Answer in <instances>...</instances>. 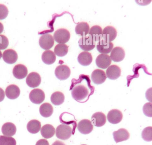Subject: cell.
Wrapping results in <instances>:
<instances>
[{
  "label": "cell",
  "instance_id": "40",
  "mask_svg": "<svg viewBox=\"0 0 152 145\" xmlns=\"http://www.w3.org/2000/svg\"><path fill=\"white\" fill-rule=\"evenodd\" d=\"M52 145H66L65 144L59 141H56L55 142L53 143Z\"/></svg>",
  "mask_w": 152,
  "mask_h": 145
},
{
  "label": "cell",
  "instance_id": "35",
  "mask_svg": "<svg viewBox=\"0 0 152 145\" xmlns=\"http://www.w3.org/2000/svg\"><path fill=\"white\" fill-rule=\"evenodd\" d=\"M9 40L6 36L0 35V50H3L7 47L9 45Z\"/></svg>",
  "mask_w": 152,
  "mask_h": 145
},
{
  "label": "cell",
  "instance_id": "12",
  "mask_svg": "<svg viewBox=\"0 0 152 145\" xmlns=\"http://www.w3.org/2000/svg\"><path fill=\"white\" fill-rule=\"evenodd\" d=\"M107 118L108 121L112 124H118L123 119V114L119 110L112 109L108 113Z\"/></svg>",
  "mask_w": 152,
  "mask_h": 145
},
{
  "label": "cell",
  "instance_id": "3",
  "mask_svg": "<svg viewBox=\"0 0 152 145\" xmlns=\"http://www.w3.org/2000/svg\"><path fill=\"white\" fill-rule=\"evenodd\" d=\"M53 38L59 44H65L70 39V32L67 29L64 28L57 29L54 33Z\"/></svg>",
  "mask_w": 152,
  "mask_h": 145
},
{
  "label": "cell",
  "instance_id": "42",
  "mask_svg": "<svg viewBox=\"0 0 152 145\" xmlns=\"http://www.w3.org/2000/svg\"><path fill=\"white\" fill-rule=\"evenodd\" d=\"M2 57V54L0 50V59Z\"/></svg>",
  "mask_w": 152,
  "mask_h": 145
},
{
  "label": "cell",
  "instance_id": "10",
  "mask_svg": "<svg viewBox=\"0 0 152 145\" xmlns=\"http://www.w3.org/2000/svg\"><path fill=\"white\" fill-rule=\"evenodd\" d=\"M42 81L39 73L32 72L29 73L26 78V83L29 87L34 88L39 87Z\"/></svg>",
  "mask_w": 152,
  "mask_h": 145
},
{
  "label": "cell",
  "instance_id": "6",
  "mask_svg": "<svg viewBox=\"0 0 152 145\" xmlns=\"http://www.w3.org/2000/svg\"><path fill=\"white\" fill-rule=\"evenodd\" d=\"M78 43L80 48L85 52L92 50L96 47V42L90 36L81 38L79 39Z\"/></svg>",
  "mask_w": 152,
  "mask_h": 145
},
{
  "label": "cell",
  "instance_id": "19",
  "mask_svg": "<svg viewBox=\"0 0 152 145\" xmlns=\"http://www.w3.org/2000/svg\"><path fill=\"white\" fill-rule=\"evenodd\" d=\"M89 36L95 42H99L103 39V30L100 26L95 25L90 29Z\"/></svg>",
  "mask_w": 152,
  "mask_h": 145
},
{
  "label": "cell",
  "instance_id": "16",
  "mask_svg": "<svg viewBox=\"0 0 152 145\" xmlns=\"http://www.w3.org/2000/svg\"><path fill=\"white\" fill-rule=\"evenodd\" d=\"M3 59L8 64H12L17 60L18 55L14 50L8 49L4 52L2 55Z\"/></svg>",
  "mask_w": 152,
  "mask_h": 145
},
{
  "label": "cell",
  "instance_id": "24",
  "mask_svg": "<svg viewBox=\"0 0 152 145\" xmlns=\"http://www.w3.org/2000/svg\"><path fill=\"white\" fill-rule=\"evenodd\" d=\"M16 127L12 122H7L3 125L1 131L4 136L12 137L16 132Z\"/></svg>",
  "mask_w": 152,
  "mask_h": 145
},
{
  "label": "cell",
  "instance_id": "2",
  "mask_svg": "<svg viewBox=\"0 0 152 145\" xmlns=\"http://www.w3.org/2000/svg\"><path fill=\"white\" fill-rule=\"evenodd\" d=\"M56 136L62 140H68L72 135V129L70 126L62 124L57 127L56 131Z\"/></svg>",
  "mask_w": 152,
  "mask_h": 145
},
{
  "label": "cell",
  "instance_id": "38",
  "mask_svg": "<svg viewBox=\"0 0 152 145\" xmlns=\"http://www.w3.org/2000/svg\"><path fill=\"white\" fill-rule=\"evenodd\" d=\"M36 145H50L48 141L46 139H41L36 143Z\"/></svg>",
  "mask_w": 152,
  "mask_h": 145
},
{
  "label": "cell",
  "instance_id": "11",
  "mask_svg": "<svg viewBox=\"0 0 152 145\" xmlns=\"http://www.w3.org/2000/svg\"><path fill=\"white\" fill-rule=\"evenodd\" d=\"M112 60L108 55L101 54L97 56L96 60V64L99 68L106 69L111 64Z\"/></svg>",
  "mask_w": 152,
  "mask_h": 145
},
{
  "label": "cell",
  "instance_id": "9",
  "mask_svg": "<svg viewBox=\"0 0 152 145\" xmlns=\"http://www.w3.org/2000/svg\"><path fill=\"white\" fill-rule=\"evenodd\" d=\"M77 129L81 134L88 135L92 132L94 126L89 119H83L78 122Z\"/></svg>",
  "mask_w": 152,
  "mask_h": 145
},
{
  "label": "cell",
  "instance_id": "39",
  "mask_svg": "<svg viewBox=\"0 0 152 145\" xmlns=\"http://www.w3.org/2000/svg\"><path fill=\"white\" fill-rule=\"evenodd\" d=\"M5 98V93L2 88H0V102L2 101Z\"/></svg>",
  "mask_w": 152,
  "mask_h": 145
},
{
  "label": "cell",
  "instance_id": "17",
  "mask_svg": "<svg viewBox=\"0 0 152 145\" xmlns=\"http://www.w3.org/2000/svg\"><path fill=\"white\" fill-rule=\"evenodd\" d=\"M121 69L116 65H112L109 66L106 71V76L110 80H116L121 75Z\"/></svg>",
  "mask_w": 152,
  "mask_h": 145
},
{
  "label": "cell",
  "instance_id": "18",
  "mask_svg": "<svg viewBox=\"0 0 152 145\" xmlns=\"http://www.w3.org/2000/svg\"><path fill=\"white\" fill-rule=\"evenodd\" d=\"M12 73L14 76L18 79H23L27 76L28 69L24 65H16L14 67Z\"/></svg>",
  "mask_w": 152,
  "mask_h": 145
},
{
  "label": "cell",
  "instance_id": "34",
  "mask_svg": "<svg viewBox=\"0 0 152 145\" xmlns=\"http://www.w3.org/2000/svg\"><path fill=\"white\" fill-rule=\"evenodd\" d=\"M152 103H147L144 105L143 107V111L146 116L149 117H152Z\"/></svg>",
  "mask_w": 152,
  "mask_h": 145
},
{
  "label": "cell",
  "instance_id": "22",
  "mask_svg": "<svg viewBox=\"0 0 152 145\" xmlns=\"http://www.w3.org/2000/svg\"><path fill=\"white\" fill-rule=\"evenodd\" d=\"M92 122L94 126L100 127L103 126L106 122V117L102 112H97L92 115Z\"/></svg>",
  "mask_w": 152,
  "mask_h": 145
},
{
  "label": "cell",
  "instance_id": "43",
  "mask_svg": "<svg viewBox=\"0 0 152 145\" xmlns=\"http://www.w3.org/2000/svg\"><path fill=\"white\" fill-rule=\"evenodd\" d=\"M85 145V144H82V145Z\"/></svg>",
  "mask_w": 152,
  "mask_h": 145
},
{
  "label": "cell",
  "instance_id": "8",
  "mask_svg": "<svg viewBox=\"0 0 152 145\" xmlns=\"http://www.w3.org/2000/svg\"><path fill=\"white\" fill-rule=\"evenodd\" d=\"M113 44L106 40H101L97 43L96 48L99 52L102 54L110 53L113 48Z\"/></svg>",
  "mask_w": 152,
  "mask_h": 145
},
{
  "label": "cell",
  "instance_id": "33",
  "mask_svg": "<svg viewBox=\"0 0 152 145\" xmlns=\"http://www.w3.org/2000/svg\"><path fill=\"white\" fill-rule=\"evenodd\" d=\"M0 145H16V141L12 137L0 136Z\"/></svg>",
  "mask_w": 152,
  "mask_h": 145
},
{
  "label": "cell",
  "instance_id": "31",
  "mask_svg": "<svg viewBox=\"0 0 152 145\" xmlns=\"http://www.w3.org/2000/svg\"><path fill=\"white\" fill-rule=\"evenodd\" d=\"M68 52V47L65 44H58L54 48V53L58 57H64Z\"/></svg>",
  "mask_w": 152,
  "mask_h": 145
},
{
  "label": "cell",
  "instance_id": "5",
  "mask_svg": "<svg viewBox=\"0 0 152 145\" xmlns=\"http://www.w3.org/2000/svg\"><path fill=\"white\" fill-rule=\"evenodd\" d=\"M39 44L42 49L48 50L52 48L54 44V39L50 34H44L39 39Z\"/></svg>",
  "mask_w": 152,
  "mask_h": 145
},
{
  "label": "cell",
  "instance_id": "13",
  "mask_svg": "<svg viewBox=\"0 0 152 145\" xmlns=\"http://www.w3.org/2000/svg\"><path fill=\"white\" fill-rule=\"evenodd\" d=\"M106 73L103 70L99 69L94 70L91 74V79L97 85L102 84L107 79Z\"/></svg>",
  "mask_w": 152,
  "mask_h": 145
},
{
  "label": "cell",
  "instance_id": "20",
  "mask_svg": "<svg viewBox=\"0 0 152 145\" xmlns=\"http://www.w3.org/2000/svg\"><path fill=\"white\" fill-rule=\"evenodd\" d=\"M114 139L116 143L126 141L129 139L130 135L129 132L125 129H120L113 132Z\"/></svg>",
  "mask_w": 152,
  "mask_h": 145
},
{
  "label": "cell",
  "instance_id": "30",
  "mask_svg": "<svg viewBox=\"0 0 152 145\" xmlns=\"http://www.w3.org/2000/svg\"><path fill=\"white\" fill-rule=\"evenodd\" d=\"M50 100L52 103L54 105H60L64 102L65 96L61 92H56L52 94Z\"/></svg>",
  "mask_w": 152,
  "mask_h": 145
},
{
  "label": "cell",
  "instance_id": "28",
  "mask_svg": "<svg viewBox=\"0 0 152 145\" xmlns=\"http://www.w3.org/2000/svg\"><path fill=\"white\" fill-rule=\"evenodd\" d=\"M39 111L42 117L47 118L51 116L53 112V108L51 104L45 103L40 106Z\"/></svg>",
  "mask_w": 152,
  "mask_h": 145
},
{
  "label": "cell",
  "instance_id": "1",
  "mask_svg": "<svg viewBox=\"0 0 152 145\" xmlns=\"http://www.w3.org/2000/svg\"><path fill=\"white\" fill-rule=\"evenodd\" d=\"M89 94L88 88L82 85L75 86L72 89L71 92L72 98L78 102H82L86 100L88 98Z\"/></svg>",
  "mask_w": 152,
  "mask_h": 145
},
{
  "label": "cell",
  "instance_id": "15",
  "mask_svg": "<svg viewBox=\"0 0 152 145\" xmlns=\"http://www.w3.org/2000/svg\"><path fill=\"white\" fill-rule=\"evenodd\" d=\"M125 56L124 50L121 47H117L114 48L111 52L110 58L113 61L119 62L124 59Z\"/></svg>",
  "mask_w": 152,
  "mask_h": 145
},
{
  "label": "cell",
  "instance_id": "41",
  "mask_svg": "<svg viewBox=\"0 0 152 145\" xmlns=\"http://www.w3.org/2000/svg\"><path fill=\"white\" fill-rule=\"evenodd\" d=\"M4 29V27L2 23L0 22V34H1L2 32H3Z\"/></svg>",
  "mask_w": 152,
  "mask_h": 145
},
{
  "label": "cell",
  "instance_id": "25",
  "mask_svg": "<svg viewBox=\"0 0 152 145\" xmlns=\"http://www.w3.org/2000/svg\"><path fill=\"white\" fill-rule=\"evenodd\" d=\"M90 28L89 24L87 22H81L78 23L75 28L76 34L85 37L89 33Z\"/></svg>",
  "mask_w": 152,
  "mask_h": 145
},
{
  "label": "cell",
  "instance_id": "21",
  "mask_svg": "<svg viewBox=\"0 0 152 145\" xmlns=\"http://www.w3.org/2000/svg\"><path fill=\"white\" fill-rule=\"evenodd\" d=\"M19 87L15 85H9L6 89L5 94L7 98L11 100L17 98L20 95Z\"/></svg>",
  "mask_w": 152,
  "mask_h": 145
},
{
  "label": "cell",
  "instance_id": "37",
  "mask_svg": "<svg viewBox=\"0 0 152 145\" xmlns=\"http://www.w3.org/2000/svg\"><path fill=\"white\" fill-rule=\"evenodd\" d=\"M146 97L150 103H152V88H151L146 92Z\"/></svg>",
  "mask_w": 152,
  "mask_h": 145
},
{
  "label": "cell",
  "instance_id": "26",
  "mask_svg": "<svg viewBox=\"0 0 152 145\" xmlns=\"http://www.w3.org/2000/svg\"><path fill=\"white\" fill-rule=\"evenodd\" d=\"M42 61L47 65H51L55 62L56 55L53 52L48 50H46L42 54Z\"/></svg>",
  "mask_w": 152,
  "mask_h": 145
},
{
  "label": "cell",
  "instance_id": "14",
  "mask_svg": "<svg viewBox=\"0 0 152 145\" xmlns=\"http://www.w3.org/2000/svg\"><path fill=\"white\" fill-rule=\"evenodd\" d=\"M117 36L116 29L113 26H108L103 30V38L104 40L111 42L116 39Z\"/></svg>",
  "mask_w": 152,
  "mask_h": 145
},
{
  "label": "cell",
  "instance_id": "32",
  "mask_svg": "<svg viewBox=\"0 0 152 145\" xmlns=\"http://www.w3.org/2000/svg\"><path fill=\"white\" fill-rule=\"evenodd\" d=\"M142 138L144 141L147 142L151 141L152 140V127H146L143 130L142 133Z\"/></svg>",
  "mask_w": 152,
  "mask_h": 145
},
{
  "label": "cell",
  "instance_id": "27",
  "mask_svg": "<svg viewBox=\"0 0 152 145\" xmlns=\"http://www.w3.org/2000/svg\"><path fill=\"white\" fill-rule=\"evenodd\" d=\"M56 130L54 127L50 124H46L42 127L41 134L43 138L49 139L52 138L55 134Z\"/></svg>",
  "mask_w": 152,
  "mask_h": 145
},
{
  "label": "cell",
  "instance_id": "7",
  "mask_svg": "<svg viewBox=\"0 0 152 145\" xmlns=\"http://www.w3.org/2000/svg\"><path fill=\"white\" fill-rule=\"evenodd\" d=\"M55 74L58 79L65 80L68 79L71 74L70 68L65 65H60L56 68Z\"/></svg>",
  "mask_w": 152,
  "mask_h": 145
},
{
  "label": "cell",
  "instance_id": "36",
  "mask_svg": "<svg viewBox=\"0 0 152 145\" xmlns=\"http://www.w3.org/2000/svg\"><path fill=\"white\" fill-rule=\"evenodd\" d=\"M9 10L7 7L4 5L0 4V20L5 19L7 17Z\"/></svg>",
  "mask_w": 152,
  "mask_h": 145
},
{
  "label": "cell",
  "instance_id": "23",
  "mask_svg": "<svg viewBox=\"0 0 152 145\" xmlns=\"http://www.w3.org/2000/svg\"><path fill=\"white\" fill-rule=\"evenodd\" d=\"M78 61L81 65L88 66L93 61V56L88 52H83L80 53L78 57Z\"/></svg>",
  "mask_w": 152,
  "mask_h": 145
},
{
  "label": "cell",
  "instance_id": "29",
  "mask_svg": "<svg viewBox=\"0 0 152 145\" xmlns=\"http://www.w3.org/2000/svg\"><path fill=\"white\" fill-rule=\"evenodd\" d=\"M41 129V123L39 120L32 119L27 123V130L31 134H35L38 133Z\"/></svg>",
  "mask_w": 152,
  "mask_h": 145
},
{
  "label": "cell",
  "instance_id": "4",
  "mask_svg": "<svg viewBox=\"0 0 152 145\" xmlns=\"http://www.w3.org/2000/svg\"><path fill=\"white\" fill-rule=\"evenodd\" d=\"M29 98L32 103L40 104L45 101V95L44 91L41 89H35L30 92Z\"/></svg>",
  "mask_w": 152,
  "mask_h": 145
}]
</instances>
